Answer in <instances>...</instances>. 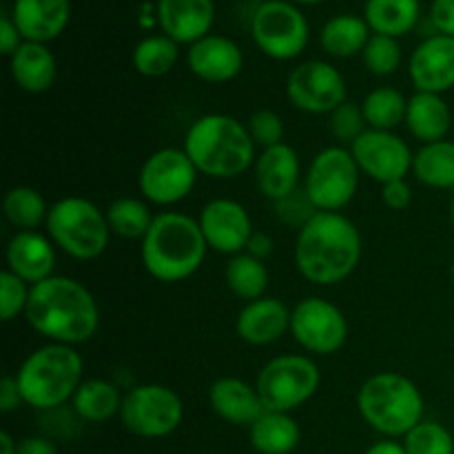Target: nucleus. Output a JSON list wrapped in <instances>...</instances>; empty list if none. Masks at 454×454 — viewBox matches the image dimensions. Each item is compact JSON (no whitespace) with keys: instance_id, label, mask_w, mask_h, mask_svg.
<instances>
[{"instance_id":"nucleus-1","label":"nucleus","mask_w":454,"mask_h":454,"mask_svg":"<svg viewBox=\"0 0 454 454\" xmlns=\"http://www.w3.org/2000/svg\"><path fill=\"white\" fill-rule=\"evenodd\" d=\"M25 319L49 344L80 346L98 333L100 309L82 282L51 275L31 286Z\"/></svg>"},{"instance_id":"nucleus-2","label":"nucleus","mask_w":454,"mask_h":454,"mask_svg":"<svg viewBox=\"0 0 454 454\" xmlns=\"http://www.w3.org/2000/svg\"><path fill=\"white\" fill-rule=\"evenodd\" d=\"M362 235L341 213L319 211L295 239V266L306 282L335 286L355 273L362 260Z\"/></svg>"},{"instance_id":"nucleus-3","label":"nucleus","mask_w":454,"mask_h":454,"mask_svg":"<svg viewBox=\"0 0 454 454\" xmlns=\"http://www.w3.org/2000/svg\"><path fill=\"white\" fill-rule=\"evenodd\" d=\"M208 244L200 222L180 211L155 215L140 247L145 270L162 284H177L193 278L204 264Z\"/></svg>"},{"instance_id":"nucleus-4","label":"nucleus","mask_w":454,"mask_h":454,"mask_svg":"<svg viewBox=\"0 0 454 454\" xmlns=\"http://www.w3.org/2000/svg\"><path fill=\"white\" fill-rule=\"evenodd\" d=\"M186 155L198 173L215 180H233L255 167V142L248 127L226 114H207L193 120L184 136Z\"/></svg>"},{"instance_id":"nucleus-5","label":"nucleus","mask_w":454,"mask_h":454,"mask_svg":"<svg viewBox=\"0 0 454 454\" xmlns=\"http://www.w3.org/2000/svg\"><path fill=\"white\" fill-rule=\"evenodd\" d=\"M84 362L75 346L44 344L31 350L16 377L25 406L51 412L67 406L82 384Z\"/></svg>"},{"instance_id":"nucleus-6","label":"nucleus","mask_w":454,"mask_h":454,"mask_svg":"<svg viewBox=\"0 0 454 454\" xmlns=\"http://www.w3.org/2000/svg\"><path fill=\"white\" fill-rule=\"evenodd\" d=\"M357 411L381 437L403 439L424 421L426 402L415 381L402 372L384 371L371 375L359 386Z\"/></svg>"},{"instance_id":"nucleus-7","label":"nucleus","mask_w":454,"mask_h":454,"mask_svg":"<svg viewBox=\"0 0 454 454\" xmlns=\"http://www.w3.org/2000/svg\"><path fill=\"white\" fill-rule=\"evenodd\" d=\"M44 229L56 248L80 262L98 260L109 248V239L114 235L106 213L80 195L53 202Z\"/></svg>"},{"instance_id":"nucleus-8","label":"nucleus","mask_w":454,"mask_h":454,"mask_svg":"<svg viewBox=\"0 0 454 454\" xmlns=\"http://www.w3.org/2000/svg\"><path fill=\"white\" fill-rule=\"evenodd\" d=\"M322 372L306 355H279L264 364L255 380V388L266 411L291 412L317 395Z\"/></svg>"},{"instance_id":"nucleus-9","label":"nucleus","mask_w":454,"mask_h":454,"mask_svg":"<svg viewBox=\"0 0 454 454\" xmlns=\"http://www.w3.org/2000/svg\"><path fill=\"white\" fill-rule=\"evenodd\" d=\"M359 171L353 153L346 146H326L310 160L304 176V191L317 211L340 213L355 200L359 189Z\"/></svg>"},{"instance_id":"nucleus-10","label":"nucleus","mask_w":454,"mask_h":454,"mask_svg":"<svg viewBox=\"0 0 454 454\" xmlns=\"http://www.w3.org/2000/svg\"><path fill=\"white\" fill-rule=\"evenodd\" d=\"M184 419V403L173 388L162 384H140L124 395L120 421L142 439H162L176 433Z\"/></svg>"},{"instance_id":"nucleus-11","label":"nucleus","mask_w":454,"mask_h":454,"mask_svg":"<svg viewBox=\"0 0 454 454\" xmlns=\"http://www.w3.org/2000/svg\"><path fill=\"white\" fill-rule=\"evenodd\" d=\"M251 35L264 56L273 60H295L309 44L310 29L295 3L266 0L253 13Z\"/></svg>"},{"instance_id":"nucleus-12","label":"nucleus","mask_w":454,"mask_h":454,"mask_svg":"<svg viewBox=\"0 0 454 454\" xmlns=\"http://www.w3.org/2000/svg\"><path fill=\"white\" fill-rule=\"evenodd\" d=\"M198 176V168L184 149L164 146L145 160L137 176V186L146 202L173 207L193 193Z\"/></svg>"},{"instance_id":"nucleus-13","label":"nucleus","mask_w":454,"mask_h":454,"mask_svg":"<svg viewBox=\"0 0 454 454\" xmlns=\"http://www.w3.org/2000/svg\"><path fill=\"white\" fill-rule=\"evenodd\" d=\"M291 335L306 353L328 357L344 348L348 340V319L333 301L306 297L293 306Z\"/></svg>"},{"instance_id":"nucleus-14","label":"nucleus","mask_w":454,"mask_h":454,"mask_svg":"<svg viewBox=\"0 0 454 454\" xmlns=\"http://www.w3.org/2000/svg\"><path fill=\"white\" fill-rule=\"evenodd\" d=\"M286 96L295 109L310 115H331L348 100L344 75L324 60H306L291 71Z\"/></svg>"},{"instance_id":"nucleus-15","label":"nucleus","mask_w":454,"mask_h":454,"mask_svg":"<svg viewBox=\"0 0 454 454\" xmlns=\"http://www.w3.org/2000/svg\"><path fill=\"white\" fill-rule=\"evenodd\" d=\"M350 153L359 171L380 182L381 186L395 180H406L415 160V153L402 136L393 131H377V129H366L350 145Z\"/></svg>"},{"instance_id":"nucleus-16","label":"nucleus","mask_w":454,"mask_h":454,"mask_svg":"<svg viewBox=\"0 0 454 454\" xmlns=\"http://www.w3.org/2000/svg\"><path fill=\"white\" fill-rule=\"evenodd\" d=\"M200 229L208 248L222 255H239L247 251V244L251 239L253 220L244 204L231 198H215L204 204L200 211Z\"/></svg>"},{"instance_id":"nucleus-17","label":"nucleus","mask_w":454,"mask_h":454,"mask_svg":"<svg viewBox=\"0 0 454 454\" xmlns=\"http://www.w3.org/2000/svg\"><path fill=\"white\" fill-rule=\"evenodd\" d=\"M186 67L195 78L208 84H226L244 69V53L238 43L226 35L208 34L186 51Z\"/></svg>"},{"instance_id":"nucleus-18","label":"nucleus","mask_w":454,"mask_h":454,"mask_svg":"<svg viewBox=\"0 0 454 454\" xmlns=\"http://www.w3.org/2000/svg\"><path fill=\"white\" fill-rule=\"evenodd\" d=\"M408 74L417 91L439 93L454 89V38L437 34L412 51Z\"/></svg>"},{"instance_id":"nucleus-19","label":"nucleus","mask_w":454,"mask_h":454,"mask_svg":"<svg viewBox=\"0 0 454 454\" xmlns=\"http://www.w3.org/2000/svg\"><path fill=\"white\" fill-rule=\"evenodd\" d=\"M4 260L7 270L34 286L56 275V244L40 231H16L7 242Z\"/></svg>"},{"instance_id":"nucleus-20","label":"nucleus","mask_w":454,"mask_h":454,"mask_svg":"<svg viewBox=\"0 0 454 454\" xmlns=\"http://www.w3.org/2000/svg\"><path fill=\"white\" fill-rule=\"evenodd\" d=\"M162 34L177 44H193L211 34L215 20L213 0H158L155 7Z\"/></svg>"},{"instance_id":"nucleus-21","label":"nucleus","mask_w":454,"mask_h":454,"mask_svg":"<svg viewBox=\"0 0 454 454\" xmlns=\"http://www.w3.org/2000/svg\"><path fill=\"white\" fill-rule=\"evenodd\" d=\"M291 315L293 309H288L282 300L262 297L244 304L235 322V331L247 344L270 346L291 333Z\"/></svg>"},{"instance_id":"nucleus-22","label":"nucleus","mask_w":454,"mask_h":454,"mask_svg":"<svg viewBox=\"0 0 454 454\" xmlns=\"http://www.w3.org/2000/svg\"><path fill=\"white\" fill-rule=\"evenodd\" d=\"M301 162L297 151L282 142L270 149H262L255 160V182L260 193L270 202L288 198L300 189Z\"/></svg>"},{"instance_id":"nucleus-23","label":"nucleus","mask_w":454,"mask_h":454,"mask_svg":"<svg viewBox=\"0 0 454 454\" xmlns=\"http://www.w3.org/2000/svg\"><path fill=\"white\" fill-rule=\"evenodd\" d=\"M208 403L226 424L247 426V428H251L266 412L255 384H248L239 377H220L213 381L208 386Z\"/></svg>"},{"instance_id":"nucleus-24","label":"nucleus","mask_w":454,"mask_h":454,"mask_svg":"<svg viewBox=\"0 0 454 454\" xmlns=\"http://www.w3.org/2000/svg\"><path fill=\"white\" fill-rule=\"evenodd\" d=\"M12 18L25 43H51L67 29L69 0H13Z\"/></svg>"},{"instance_id":"nucleus-25","label":"nucleus","mask_w":454,"mask_h":454,"mask_svg":"<svg viewBox=\"0 0 454 454\" xmlns=\"http://www.w3.org/2000/svg\"><path fill=\"white\" fill-rule=\"evenodd\" d=\"M9 74H12L18 89L40 96V93L49 91L56 82V56L43 43H22L20 49L9 58Z\"/></svg>"},{"instance_id":"nucleus-26","label":"nucleus","mask_w":454,"mask_h":454,"mask_svg":"<svg viewBox=\"0 0 454 454\" xmlns=\"http://www.w3.org/2000/svg\"><path fill=\"white\" fill-rule=\"evenodd\" d=\"M415 140L421 145L446 140L452 127V111L439 93L415 91L408 98L406 122H403Z\"/></svg>"},{"instance_id":"nucleus-27","label":"nucleus","mask_w":454,"mask_h":454,"mask_svg":"<svg viewBox=\"0 0 454 454\" xmlns=\"http://www.w3.org/2000/svg\"><path fill=\"white\" fill-rule=\"evenodd\" d=\"M248 437L260 454H293L301 442V428L291 412L266 411L248 428Z\"/></svg>"},{"instance_id":"nucleus-28","label":"nucleus","mask_w":454,"mask_h":454,"mask_svg":"<svg viewBox=\"0 0 454 454\" xmlns=\"http://www.w3.org/2000/svg\"><path fill=\"white\" fill-rule=\"evenodd\" d=\"M122 402L124 395L120 393L114 381L93 377V380H84L80 384L74 399H71V408H74L75 417L87 421V424H105V421L120 415Z\"/></svg>"},{"instance_id":"nucleus-29","label":"nucleus","mask_w":454,"mask_h":454,"mask_svg":"<svg viewBox=\"0 0 454 454\" xmlns=\"http://www.w3.org/2000/svg\"><path fill=\"white\" fill-rule=\"evenodd\" d=\"M421 18L419 0H366L364 20L372 34L402 38L411 34Z\"/></svg>"},{"instance_id":"nucleus-30","label":"nucleus","mask_w":454,"mask_h":454,"mask_svg":"<svg viewBox=\"0 0 454 454\" xmlns=\"http://www.w3.org/2000/svg\"><path fill=\"white\" fill-rule=\"evenodd\" d=\"M368 40H371V27L364 18L353 16V13L331 18L319 34L324 51L331 58H341V60L362 53Z\"/></svg>"},{"instance_id":"nucleus-31","label":"nucleus","mask_w":454,"mask_h":454,"mask_svg":"<svg viewBox=\"0 0 454 454\" xmlns=\"http://www.w3.org/2000/svg\"><path fill=\"white\" fill-rule=\"evenodd\" d=\"M412 176L430 189L454 191V142L439 140L421 145L412 160Z\"/></svg>"},{"instance_id":"nucleus-32","label":"nucleus","mask_w":454,"mask_h":454,"mask_svg":"<svg viewBox=\"0 0 454 454\" xmlns=\"http://www.w3.org/2000/svg\"><path fill=\"white\" fill-rule=\"evenodd\" d=\"M49 208L51 204L34 186H13L3 198L4 220L18 231H38L47 224Z\"/></svg>"},{"instance_id":"nucleus-33","label":"nucleus","mask_w":454,"mask_h":454,"mask_svg":"<svg viewBox=\"0 0 454 454\" xmlns=\"http://www.w3.org/2000/svg\"><path fill=\"white\" fill-rule=\"evenodd\" d=\"M224 279L229 291L233 293L238 300L244 304L255 301L266 297V288H269V269L262 260L248 255V253H239L233 255L226 264Z\"/></svg>"},{"instance_id":"nucleus-34","label":"nucleus","mask_w":454,"mask_h":454,"mask_svg":"<svg viewBox=\"0 0 454 454\" xmlns=\"http://www.w3.org/2000/svg\"><path fill=\"white\" fill-rule=\"evenodd\" d=\"M105 213L111 233L124 239H140V242L145 239V235L149 233L151 224H153L155 220L149 204L140 198H131V195L115 198L114 202L106 207Z\"/></svg>"},{"instance_id":"nucleus-35","label":"nucleus","mask_w":454,"mask_h":454,"mask_svg":"<svg viewBox=\"0 0 454 454\" xmlns=\"http://www.w3.org/2000/svg\"><path fill=\"white\" fill-rule=\"evenodd\" d=\"M133 69L146 78H162L171 74L180 60V44L168 35H146L133 49Z\"/></svg>"},{"instance_id":"nucleus-36","label":"nucleus","mask_w":454,"mask_h":454,"mask_svg":"<svg viewBox=\"0 0 454 454\" xmlns=\"http://www.w3.org/2000/svg\"><path fill=\"white\" fill-rule=\"evenodd\" d=\"M364 118L368 129L377 131H395L399 124L406 122L408 98L399 89L380 87L372 89L362 102Z\"/></svg>"},{"instance_id":"nucleus-37","label":"nucleus","mask_w":454,"mask_h":454,"mask_svg":"<svg viewBox=\"0 0 454 454\" xmlns=\"http://www.w3.org/2000/svg\"><path fill=\"white\" fill-rule=\"evenodd\" d=\"M408 454H454V437L439 421L424 419L403 437Z\"/></svg>"},{"instance_id":"nucleus-38","label":"nucleus","mask_w":454,"mask_h":454,"mask_svg":"<svg viewBox=\"0 0 454 454\" xmlns=\"http://www.w3.org/2000/svg\"><path fill=\"white\" fill-rule=\"evenodd\" d=\"M362 60L372 75L386 78L402 67V47H399L397 38L372 34L366 49L362 51Z\"/></svg>"},{"instance_id":"nucleus-39","label":"nucleus","mask_w":454,"mask_h":454,"mask_svg":"<svg viewBox=\"0 0 454 454\" xmlns=\"http://www.w3.org/2000/svg\"><path fill=\"white\" fill-rule=\"evenodd\" d=\"M31 284L13 275L12 270L4 269L0 273V319L4 324L13 322L18 315H25L27 304H29Z\"/></svg>"},{"instance_id":"nucleus-40","label":"nucleus","mask_w":454,"mask_h":454,"mask_svg":"<svg viewBox=\"0 0 454 454\" xmlns=\"http://www.w3.org/2000/svg\"><path fill=\"white\" fill-rule=\"evenodd\" d=\"M275 217H278L279 224L288 226V229L297 231L300 233L315 215H317V207L313 204V200L309 198V193L304 191V186L291 193L288 198L279 200V202L273 204Z\"/></svg>"},{"instance_id":"nucleus-41","label":"nucleus","mask_w":454,"mask_h":454,"mask_svg":"<svg viewBox=\"0 0 454 454\" xmlns=\"http://www.w3.org/2000/svg\"><path fill=\"white\" fill-rule=\"evenodd\" d=\"M366 118H364L362 105L346 100L344 105L337 106L331 115H328V129L331 136L335 137L340 145H353L364 131H366Z\"/></svg>"},{"instance_id":"nucleus-42","label":"nucleus","mask_w":454,"mask_h":454,"mask_svg":"<svg viewBox=\"0 0 454 454\" xmlns=\"http://www.w3.org/2000/svg\"><path fill=\"white\" fill-rule=\"evenodd\" d=\"M247 127L255 146H262V149H270L284 142V120L273 109L253 111Z\"/></svg>"},{"instance_id":"nucleus-43","label":"nucleus","mask_w":454,"mask_h":454,"mask_svg":"<svg viewBox=\"0 0 454 454\" xmlns=\"http://www.w3.org/2000/svg\"><path fill=\"white\" fill-rule=\"evenodd\" d=\"M381 202L390 211H406L412 202V189L408 180H395L381 186Z\"/></svg>"},{"instance_id":"nucleus-44","label":"nucleus","mask_w":454,"mask_h":454,"mask_svg":"<svg viewBox=\"0 0 454 454\" xmlns=\"http://www.w3.org/2000/svg\"><path fill=\"white\" fill-rule=\"evenodd\" d=\"M22 43H25V40H22L12 13H3V18H0V53L12 58L13 53L20 49Z\"/></svg>"},{"instance_id":"nucleus-45","label":"nucleus","mask_w":454,"mask_h":454,"mask_svg":"<svg viewBox=\"0 0 454 454\" xmlns=\"http://www.w3.org/2000/svg\"><path fill=\"white\" fill-rule=\"evenodd\" d=\"M430 20L437 27L439 34L454 38V0H433Z\"/></svg>"},{"instance_id":"nucleus-46","label":"nucleus","mask_w":454,"mask_h":454,"mask_svg":"<svg viewBox=\"0 0 454 454\" xmlns=\"http://www.w3.org/2000/svg\"><path fill=\"white\" fill-rule=\"evenodd\" d=\"M20 406H25V402H22L16 377H3V380H0V412H3V415H9V412L18 411Z\"/></svg>"},{"instance_id":"nucleus-47","label":"nucleus","mask_w":454,"mask_h":454,"mask_svg":"<svg viewBox=\"0 0 454 454\" xmlns=\"http://www.w3.org/2000/svg\"><path fill=\"white\" fill-rule=\"evenodd\" d=\"M273 251H275L273 238L266 233H262V231H255V233L251 235V239H248L247 251L244 253H248V255H253V257H257V260L264 262L273 255Z\"/></svg>"},{"instance_id":"nucleus-48","label":"nucleus","mask_w":454,"mask_h":454,"mask_svg":"<svg viewBox=\"0 0 454 454\" xmlns=\"http://www.w3.org/2000/svg\"><path fill=\"white\" fill-rule=\"evenodd\" d=\"M18 454H58V448L49 437L34 434L18 442Z\"/></svg>"},{"instance_id":"nucleus-49","label":"nucleus","mask_w":454,"mask_h":454,"mask_svg":"<svg viewBox=\"0 0 454 454\" xmlns=\"http://www.w3.org/2000/svg\"><path fill=\"white\" fill-rule=\"evenodd\" d=\"M364 454H408L403 443L395 442V439H381V442L372 443Z\"/></svg>"},{"instance_id":"nucleus-50","label":"nucleus","mask_w":454,"mask_h":454,"mask_svg":"<svg viewBox=\"0 0 454 454\" xmlns=\"http://www.w3.org/2000/svg\"><path fill=\"white\" fill-rule=\"evenodd\" d=\"M0 454H18V442L7 430L0 433Z\"/></svg>"},{"instance_id":"nucleus-51","label":"nucleus","mask_w":454,"mask_h":454,"mask_svg":"<svg viewBox=\"0 0 454 454\" xmlns=\"http://www.w3.org/2000/svg\"><path fill=\"white\" fill-rule=\"evenodd\" d=\"M291 3H297V4H319V3H326V0H291Z\"/></svg>"},{"instance_id":"nucleus-52","label":"nucleus","mask_w":454,"mask_h":454,"mask_svg":"<svg viewBox=\"0 0 454 454\" xmlns=\"http://www.w3.org/2000/svg\"><path fill=\"white\" fill-rule=\"evenodd\" d=\"M450 224L454 229V193H452V200H450Z\"/></svg>"},{"instance_id":"nucleus-53","label":"nucleus","mask_w":454,"mask_h":454,"mask_svg":"<svg viewBox=\"0 0 454 454\" xmlns=\"http://www.w3.org/2000/svg\"><path fill=\"white\" fill-rule=\"evenodd\" d=\"M450 278H452V284H454V262H452V269H450Z\"/></svg>"}]
</instances>
